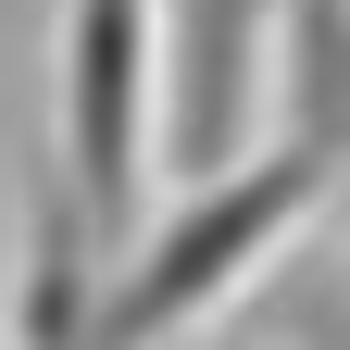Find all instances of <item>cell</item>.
<instances>
[{
    "mask_svg": "<svg viewBox=\"0 0 350 350\" xmlns=\"http://www.w3.org/2000/svg\"><path fill=\"white\" fill-rule=\"evenodd\" d=\"M51 150L113 238H138L163 175V0H63L51 38Z\"/></svg>",
    "mask_w": 350,
    "mask_h": 350,
    "instance_id": "cell-2",
    "label": "cell"
},
{
    "mask_svg": "<svg viewBox=\"0 0 350 350\" xmlns=\"http://www.w3.org/2000/svg\"><path fill=\"white\" fill-rule=\"evenodd\" d=\"M338 226H350V188H338Z\"/></svg>",
    "mask_w": 350,
    "mask_h": 350,
    "instance_id": "cell-4",
    "label": "cell"
},
{
    "mask_svg": "<svg viewBox=\"0 0 350 350\" xmlns=\"http://www.w3.org/2000/svg\"><path fill=\"white\" fill-rule=\"evenodd\" d=\"M338 188H350V163L313 150V138H288V125L262 150H238L226 175H188V200H175L150 238L113 250V288H100L88 350H175L213 300H238L262 262L313 226V213H338Z\"/></svg>",
    "mask_w": 350,
    "mask_h": 350,
    "instance_id": "cell-1",
    "label": "cell"
},
{
    "mask_svg": "<svg viewBox=\"0 0 350 350\" xmlns=\"http://www.w3.org/2000/svg\"><path fill=\"white\" fill-rule=\"evenodd\" d=\"M288 0H163V175H226L262 138Z\"/></svg>",
    "mask_w": 350,
    "mask_h": 350,
    "instance_id": "cell-3",
    "label": "cell"
}]
</instances>
